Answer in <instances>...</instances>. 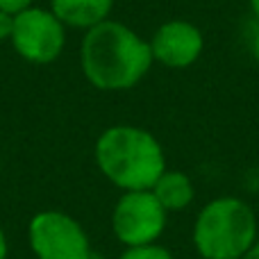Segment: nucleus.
<instances>
[{
    "mask_svg": "<svg viewBox=\"0 0 259 259\" xmlns=\"http://www.w3.org/2000/svg\"><path fill=\"white\" fill-rule=\"evenodd\" d=\"M87 82L100 91H127L152 66L150 44L118 21H103L87 30L80 48Z\"/></svg>",
    "mask_w": 259,
    "mask_h": 259,
    "instance_id": "f257e3e1",
    "label": "nucleus"
},
{
    "mask_svg": "<svg viewBox=\"0 0 259 259\" xmlns=\"http://www.w3.org/2000/svg\"><path fill=\"white\" fill-rule=\"evenodd\" d=\"M14 32V16L7 12H0V41H9Z\"/></svg>",
    "mask_w": 259,
    "mask_h": 259,
    "instance_id": "f8f14e48",
    "label": "nucleus"
},
{
    "mask_svg": "<svg viewBox=\"0 0 259 259\" xmlns=\"http://www.w3.org/2000/svg\"><path fill=\"white\" fill-rule=\"evenodd\" d=\"M100 173L123 191H150L166 170L161 143L137 125H112L94 148Z\"/></svg>",
    "mask_w": 259,
    "mask_h": 259,
    "instance_id": "f03ea898",
    "label": "nucleus"
},
{
    "mask_svg": "<svg viewBox=\"0 0 259 259\" xmlns=\"http://www.w3.org/2000/svg\"><path fill=\"white\" fill-rule=\"evenodd\" d=\"M152 62L168 68H189L196 64L205 48V36L200 27L189 21H166L150 36Z\"/></svg>",
    "mask_w": 259,
    "mask_h": 259,
    "instance_id": "0eeeda50",
    "label": "nucleus"
},
{
    "mask_svg": "<svg viewBox=\"0 0 259 259\" xmlns=\"http://www.w3.org/2000/svg\"><path fill=\"white\" fill-rule=\"evenodd\" d=\"M27 7H32V0H0V12H7L12 16L21 14Z\"/></svg>",
    "mask_w": 259,
    "mask_h": 259,
    "instance_id": "9b49d317",
    "label": "nucleus"
},
{
    "mask_svg": "<svg viewBox=\"0 0 259 259\" xmlns=\"http://www.w3.org/2000/svg\"><path fill=\"white\" fill-rule=\"evenodd\" d=\"M114 0H50V12L73 30H91L107 21Z\"/></svg>",
    "mask_w": 259,
    "mask_h": 259,
    "instance_id": "6e6552de",
    "label": "nucleus"
},
{
    "mask_svg": "<svg viewBox=\"0 0 259 259\" xmlns=\"http://www.w3.org/2000/svg\"><path fill=\"white\" fill-rule=\"evenodd\" d=\"M241 259H259V239H257L255 243H252L250 248H248V250H246V255H243Z\"/></svg>",
    "mask_w": 259,
    "mask_h": 259,
    "instance_id": "4468645a",
    "label": "nucleus"
},
{
    "mask_svg": "<svg viewBox=\"0 0 259 259\" xmlns=\"http://www.w3.org/2000/svg\"><path fill=\"white\" fill-rule=\"evenodd\" d=\"M27 241L36 259H91V241L71 214L46 209L32 216Z\"/></svg>",
    "mask_w": 259,
    "mask_h": 259,
    "instance_id": "20e7f679",
    "label": "nucleus"
},
{
    "mask_svg": "<svg viewBox=\"0 0 259 259\" xmlns=\"http://www.w3.org/2000/svg\"><path fill=\"white\" fill-rule=\"evenodd\" d=\"M248 3H250V12L255 14V18L259 21V0H248Z\"/></svg>",
    "mask_w": 259,
    "mask_h": 259,
    "instance_id": "dca6fc26",
    "label": "nucleus"
},
{
    "mask_svg": "<svg viewBox=\"0 0 259 259\" xmlns=\"http://www.w3.org/2000/svg\"><path fill=\"white\" fill-rule=\"evenodd\" d=\"M166 216L152 191H123L112 211V232L125 248L155 243L166 230Z\"/></svg>",
    "mask_w": 259,
    "mask_h": 259,
    "instance_id": "423d86ee",
    "label": "nucleus"
},
{
    "mask_svg": "<svg viewBox=\"0 0 259 259\" xmlns=\"http://www.w3.org/2000/svg\"><path fill=\"white\" fill-rule=\"evenodd\" d=\"M250 53H252V57H255V62L259 64V30L252 34V39H250Z\"/></svg>",
    "mask_w": 259,
    "mask_h": 259,
    "instance_id": "ddd939ff",
    "label": "nucleus"
},
{
    "mask_svg": "<svg viewBox=\"0 0 259 259\" xmlns=\"http://www.w3.org/2000/svg\"><path fill=\"white\" fill-rule=\"evenodd\" d=\"M0 259H7V237H5L3 228H0Z\"/></svg>",
    "mask_w": 259,
    "mask_h": 259,
    "instance_id": "2eb2a0df",
    "label": "nucleus"
},
{
    "mask_svg": "<svg viewBox=\"0 0 259 259\" xmlns=\"http://www.w3.org/2000/svg\"><path fill=\"white\" fill-rule=\"evenodd\" d=\"M155 193V198L161 202L166 211H182L187 209L189 205L196 198V189H193V182L187 173L182 170H168L159 175V180L155 182V187L150 189Z\"/></svg>",
    "mask_w": 259,
    "mask_h": 259,
    "instance_id": "1a4fd4ad",
    "label": "nucleus"
},
{
    "mask_svg": "<svg viewBox=\"0 0 259 259\" xmlns=\"http://www.w3.org/2000/svg\"><path fill=\"white\" fill-rule=\"evenodd\" d=\"M12 46L21 59L46 66L59 59L66 46V27L50 9L27 7L14 16Z\"/></svg>",
    "mask_w": 259,
    "mask_h": 259,
    "instance_id": "39448f33",
    "label": "nucleus"
},
{
    "mask_svg": "<svg viewBox=\"0 0 259 259\" xmlns=\"http://www.w3.org/2000/svg\"><path fill=\"white\" fill-rule=\"evenodd\" d=\"M118 259H173L168 248L159 243H146V246H130L118 255Z\"/></svg>",
    "mask_w": 259,
    "mask_h": 259,
    "instance_id": "9d476101",
    "label": "nucleus"
},
{
    "mask_svg": "<svg viewBox=\"0 0 259 259\" xmlns=\"http://www.w3.org/2000/svg\"><path fill=\"white\" fill-rule=\"evenodd\" d=\"M191 239L202 259H241L257 241V214L237 196L214 198L198 211Z\"/></svg>",
    "mask_w": 259,
    "mask_h": 259,
    "instance_id": "7ed1b4c3",
    "label": "nucleus"
}]
</instances>
